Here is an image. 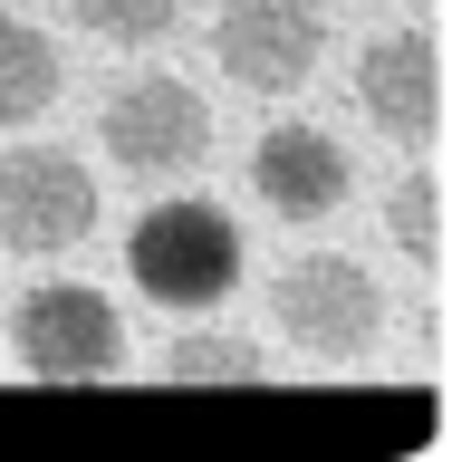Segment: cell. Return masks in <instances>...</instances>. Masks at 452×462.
<instances>
[{
  "label": "cell",
  "mask_w": 452,
  "mask_h": 462,
  "mask_svg": "<svg viewBox=\"0 0 452 462\" xmlns=\"http://www.w3.org/2000/svg\"><path fill=\"white\" fill-rule=\"evenodd\" d=\"M270 318L299 356H366L375 328H385V289H375L366 260H337V251H309L270 280Z\"/></svg>",
  "instance_id": "obj_2"
},
{
  "label": "cell",
  "mask_w": 452,
  "mask_h": 462,
  "mask_svg": "<svg viewBox=\"0 0 452 462\" xmlns=\"http://www.w3.org/2000/svg\"><path fill=\"white\" fill-rule=\"evenodd\" d=\"M164 375L173 385H260L270 356H260L251 337H222V328H183V337L164 346Z\"/></svg>",
  "instance_id": "obj_11"
},
{
  "label": "cell",
  "mask_w": 452,
  "mask_h": 462,
  "mask_svg": "<svg viewBox=\"0 0 452 462\" xmlns=\"http://www.w3.org/2000/svg\"><path fill=\"white\" fill-rule=\"evenodd\" d=\"M385 231H395V251L404 260H424V270H443V231H452V193H443V173L414 164L385 193Z\"/></svg>",
  "instance_id": "obj_10"
},
{
  "label": "cell",
  "mask_w": 452,
  "mask_h": 462,
  "mask_svg": "<svg viewBox=\"0 0 452 462\" xmlns=\"http://www.w3.org/2000/svg\"><path fill=\"white\" fill-rule=\"evenodd\" d=\"M251 183L260 202L280 212V222H327L346 193H356V164H346V144L327 135V125H270V135L251 144Z\"/></svg>",
  "instance_id": "obj_8"
},
{
  "label": "cell",
  "mask_w": 452,
  "mask_h": 462,
  "mask_svg": "<svg viewBox=\"0 0 452 462\" xmlns=\"http://www.w3.org/2000/svg\"><path fill=\"white\" fill-rule=\"evenodd\" d=\"M356 106L385 144L433 154L443 144V29H385L356 58Z\"/></svg>",
  "instance_id": "obj_6"
},
{
  "label": "cell",
  "mask_w": 452,
  "mask_h": 462,
  "mask_svg": "<svg viewBox=\"0 0 452 462\" xmlns=\"http://www.w3.org/2000/svg\"><path fill=\"white\" fill-rule=\"evenodd\" d=\"M318 49H327L318 0H222V10H212V58H222V78L260 87V97H289V87L318 68Z\"/></svg>",
  "instance_id": "obj_7"
},
{
  "label": "cell",
  "mask_w": 452,
  "mask_h": 462,
  "mask_svg": "<svg viewBox=\"0 0 452 462\" xmlns=\"http://www.w3.org/2000/svg\"><path fill=\"white\" fill-rule=\"evenodd\" d=\"M58 87H68L58 39H49V29H29V20H0V135L29 125V116H49Z\"/></svg>",
  "instance_id": "obj_9"
},
{
  "label": "cell",
  "mask_w": 452,
  "mask_h": 462,
  "mask_svg": "<svg viewBox=\"0 0 452 462\" xmlns=\"http://www.w3.org/2000/svg\"><path fill=\"white\" fill-rule=\"evenodd\" d=\"M78 29H97L106 49H154L173 20H183V0H68Z\"/></svg>",
  "instance_id": "obj_12"
},
{
  "label": "cell",
  "mask_w": 452,
  "mask_h": 462,
  "mask_svg": "<svg viewBox=\"0 0 452 462\" xmlns=\"http://www.w3.org/2000/svg\"><path fill=\"white\" fill-rule=\"evenodd\" d=\"M97 135H106L115 173L164 183V173H193L202 154H212V106H202V87H183V78H135V87L106 97Z\"/></svg>",
  "instance_id": "obj_5"
},
{
  "label": "cell",
  "mask_w": 452,
  "mask_h": 462,
  "mask_svg": "<svg viewBox=\"0 0 452 462\" xmlns=\"http://www.w3.org/2000/svg\"><path fill=\"white\" fill-rule=\"evenodd\" d=\"M97 231V173L68 144H10L0 154V251L58 260Z\"/></svg>",
  "instance_id": "obj_4"
},
{
  "label": "cell",
  "mask_w": 452,
  "mask_h": 462,
  "mask_svg": "<svg viewBox=\"0 0 452 462\" xmlns=\"http://www.w3.org/2000/svg\"><path fill=\"white\" fill-rule=\"evenodd\" d=\"M10 356L29 375H49V385H87V375L125 366V318H115L106 289L49 280V289H29L20 309H10Z\"/></svg>",
  "instance_id": "obj_3"
},
{
  "label": "cell",
  "mask_w": 452,
  "mask_h": 462,
  "mask_svg": "<svg viewBox=\"0 0 452 462\" xmlns=\"http://www.w3.org/2000/svg\"><path fill=\"white\" fill-rule=\"evenodd\" d=\"M125 270H135L144 299H164V309H212V299H231V280H241V222H231L222 202H154V212H135V231H125Z\"/></svg>",
  "instance_id": "obj_1"
}]
</instances>
